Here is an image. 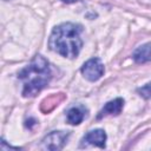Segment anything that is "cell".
Segmentation results:
<instances>
[{
	"instance_id": "8992f818",
	"label": "cell",
	"mask_w": 151,
	"mask_h": 151,
	"mask_svg": "<svg viewBox=\"0 0 151 151\" xmlns=\"http://www.w3.org/2000/svg\"><path fill=\"white\" fill-rule=\"evenodd\" d=\"M124 106V99L122 98H116L109 103L105 104V106L101 109V111L98 114V119L105 117V116H117L122 112Z\"/></svg>"
},
{
	"instance_id": "3957f363",
	"label": "cell",
	"mask_w": 151,
	"mask_h": 151,
	"mask_svg": "<svg viewBox=\"0 0 151 151\" xmlns=\"http://www.w3.org/2000/svg\"><path fill=\"white\" fill-rule=\"evenodd\" d=\"M81 73L83 76L90 80V81H96L98 80L103 74H104V65L98 58H92L87 60L83 67H81Z\"/></svg>"
},
{
	"instance_id": "7a4b0ae2",
	"label": "cell",
	"mask_w": 151,
	"mask_h": 151,
	"mask_svg": "<svg viewBox=\"0 0 151 151\" xmlns=\"http://www.w3.org/2000/svg\"><path fill=\"white\" fill-rule=\"evenodd\" d=\"M18 77L24 83L22 96L34 97L50 83L52 73L48 61L42 55H35L31 64L19 72Z\"/></svg>"
},
{
	"instance_id": "5b68a950",
	"label": "cell",
	"mask_w": 151,
	"mask_h": 151,
	"mask_svg": "<svg viewBox=\"0 0 151 151\" xmlns=\"http://www.w3.org/2000/svg\"><path fill=\"white\" fill-rule=\"evenodd\" d=\"M105 142H106V133L104 130L97 129V130H92L90 132H87L85 134V137L81 139V147H86L88 145H96L99 146L101 149L105 147Z\"/></svg>"
},
{
	"instance_id": "277c9868",
	"label": "cell",
	"mask_w": 151,
	"mask_h": 151,
	"mask_svg": "<svg viewBox=\"0 0 151 151\" xmlns=\"http://www.w3.org/2000/svg\"><path fill=\"white\" fill-rule=\"evenodd\" d=\"M68 137L67 132L64 131H52L48 133L41 143V149L45 150H60L66 143Z\"/></svg>"
},
{
	"instance_id": "8fae6325",
	"label": "cell",
	"mask_w": 151,
	"mask_h": 151,
	"mask_svg": "<svg viewBox=\"0 0 151 151\" xmlns=\"http://www.w3.org/2000/svg\"><path fill=\"white\" fill-rule=\"evenodd\" d=\"M61 1H64V2H66V4H72V2H77V1H80V0H61Z\"/></svg>"
},
{
	"instance_id": "6da1fadb",
	"label": "cell",
	"mask_w": 151,
	"mask_h": 151,
	"mask_svg": "<svg viewBox=\"0 0 151 151\" xmlns=\"http://www.w3.org/2000/svg\"><path fill=\"white\" fill-rule=\"evenodd\" d=\"M81 31L80 25L72 22H64L54 27L48 39L50 48L65 58H76L83 46Z\"/></svg>"
},
{
	"instance_id": "9c48e42d",
	"label": "cell",
	"mask_w": 151,
	"mask_h": 151,
	"mask_svg": "<svg viewBox=\"0 0 151 151\" xmlns=\"http://www.w3.org/2000/svg\"><path fill=\"white\" fill-rule=\"evenodd\" d=\"M61 99H63V96L55 94V96H53V97H51V98H48V99H45V101H47V103H50V104H44V103H41V106H46V105H47L48 107H47L46 112H48V111H51L54 106H57L58 103H59Z\"/></svg>"
},
{
	"instance_id": "ba28073f",
	"label": "cell",
	"mask_w": 151,
	"mask_h": 151,
	"mask_svg": "<svg viewBox=\"0 0 151 151\" xmlns=\"http://www.w3.org/2000/svg\"><path fill=\"white\" fill-rule=\"evenodd\" d=\"M85 117V112L83 107H72L67 112V122L72 125H78L83 122Z\"/></svg>"
},
{
	"instance_id": "52a82bcc",
	"label": "cell",
	"mask_w": 151,
	"mask_h": 151,
	"mask_svg": "<svg viewBox=\"0 0 151 151\" xmlns=\"http://www.w3.org/2000/svg\"><path fill=\"white\" fill-rule=\"evenodd\" d=\"M132 57H133V60L138 64H144V63L151 61V41L138 47L133 52Z\"/></svg>"
},
{
	"instance_id": "30bf717a",
	"label": "cell",
	"mask_w": 151,
	"mask_h": 151,
	"mask_svg": "<svg viewBox=\"0 0 151 151\" xmlns=\"http://www.w3.org/2000/svg\"><path fill=\"white\" fill-rule=\"evenodd\" d=\"M137 92H138L139 96H142L143 98H145V99H151V83H149V84H146V85L139 87V88L137 90Z\"/></svg>"
}]
</instances>
